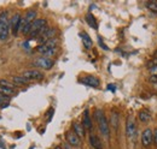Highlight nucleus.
Here are the masks:
<instances>
[{
    "instance_id": "nucleus-1",
    "label": "nucleus",
    "mask_w": 157,
    "mask_h": 149,
    "mask_svg": "<svg viewBox=\"0 0 157 149\" xmlns=\"http://www.w3.org/2000/svg\"><path fill=\"white\" fill-rule=\"evenodd\" d=\"M94 115H96V119L98 122V126L99 130L101 132V135L105 137V138H109V135H110V128H109V124H108V120L104 115V112L103 110H96L94 112Z\"/></svg>"
},
{
    "instance_id": "nucleus-2",
    "label": "nucleus",
    "mask_w": 157,
    "mask_h": 149,
    "mask_svg": "<svg viewBox=\"0 0 157 149\" xmlns=\"http://www.w3.org/2000/svg\"><path fill=\"white\" fill-rule=\"evenodd\" d=\"M47 20L44 18H36L32 23V37H40L47 29Z\"/></svg>"
},
{
    "instance_id": "nucleus-3",
    "label": "nucleus",
    "mask_w": 157,
    "mask_h": 149,
    "mask_svg": "<svg viewBox=\"0 0 157 149\" xmlns=\"http://www.w3.org/2000/svg\"><path fill=\"white\" fill-rule=\"evenodd\" d=\"M126 136L129 142H134L137 138V126L133 115H128L126 122Z\"/></svg>"
},
{
    "instance_id": "nucleus-4",
    "label": "nucleus",
    "mask_w": 157,
    "mask_h": 149,
    "mask_svg": "<svg viewBox=\"0 0 157 149\" xmlns=\"http://www.w3.org/2000/svg\"><path fill=\"white\" fill-rule=\"evenodd\" d=\"M40 69H44V70H51L52 66L55 65V61L51 59V58H47V56H41V58H38L34 63Z\"/></svg>"
},
{
    "instance_id": "nucleus-5",
    "label": "nucleus",
    "mask_w": 157,
    "mask_h": 149,
    "mask_svg": "<svg viewBox=\"0 0 157 149\" xmlns=\"http://www.w3.org/2000/svg\"><path fill=\"white\" fill-rule=\"evenodd\" d=\"M57 38L56 37H53V38H51V40H48L47 42H45V43H42V45H40L39 47H38V52L41 53V54H46L50 49H52V48H57Z\"/></svg>"
},
{
    "instance_id": "nucleus-6",
    "label": "nucleus",
    "mask_w": 157,
    "mask_h": 149,
    "mask_svg": "<svg viewBox=\"0 0 157 149\" xmlns=\"http://www.w3.org/2000/svg\"><path fill=\"white\" fill-rule=\"evenodd\" d=\"M22 17H21L20 13H15L12 16V18L10 19V27H11V30H12V34L13 35H17L18 31H21V25H22Z\"/></svg>"
},
{
    "instance_id": "nucleus-7",
    "label": "nucleus",
    "mask_w": 157,
    "mask_h": 149,
    "mask_svg": "<svg viewBox=\"0 0 157 149\" xmlns=\"http://www.w3.org/2000/svg\"><path fill=\"white\" fill-rule=\"evenodd\" d=\"M152 142H154V130L147 128L141 133V144H143V147L147 148L151 146Z\"/></svg>"
},
{
    "instance_id": "nucleus-8",
    "label": "nucleus",
    "mask_w": 157,
    "mask_h": 149,
    "mask_svg": "<svg viewBox=\"0 0 157 149\" xmlns=\"http://www.w3.org/2000/svg\"><path fill=\"white\" fill-rule=\"evenodd\" d=\"M22 76L25 77L28 81H40L44 78V74L40 72L39 70H27L23 72Z\"/></svg>"
},
{
    "instance_id": "nucleus-9",
    "label": "nucleus",
    "mask_w": 157,
    "mask_h": 149,
    "mask_svg": "<svg viewBox=\"0 0 157 149\" xmlns=\"http://www.w3.org/2000/svg\"><path fill=\"white\" fill-rule=\"evenodd\" d=\"M65 138H67V142H68L71 147H80V146H81L80 137H78L74 131H68L67 135H65Z\"/></svg>"
},
{
    "instance_id": "nucleus-10",
    "label": "nucleus",
    "mask_w": 157,
    "mask_h": 149,
    "mask_svg": "<svg viewBox=\"0 0 157 149\" xmlns=\"http://www.w3.org/2000/svg\"><path fill=\"white\" fill-rule=\"evenodd\" d=\"M80 82L88 85V87H93V88H98L99 84H100V81L94 76H85L83 78L80 79Z\"/></svg>"
},
{
    "instance_id": "nucleus-11",
    "label": "nucleus",
    "mask_w": 157,
    "mask_h": 149,
    "mask_svg": "<svg viewBox=\"0 0 157 149\" xmlns=\"http://www.w3.org/2000/svg\"><path fill=\"white\" fill-rule=\"evenodd\" d=\"M56 33H57V29L56 28H47L46 29V31L40 36V43L42 45V43H45V42H47L48 40H51V38H53L55 35H56Z\"/></svg>"
},
{
    "instance_id": "nucleus-12",
    "label": "nucleus",
    "mask_w": 157,
    "mask_h": 149,
    "mask_svg": "<svg viewBox=\"0 0 157 149\" xmlns=\"http://www.w3.org/2000/svg\"><path fill=\"white\" fill-rule=\"evenodd\" d=\"M80 36H81V40H82V43H83L85 48H86V49H91L92 46H93V42H92L91 36H90L86 31H81V33H80Z\"/></svg>"
},
{
    "instance_id": "nucleus-13",
    "label": "nucleus",
    "mask_w": 157,
    "mask_h": 149,
    "mask_svg": "<svg viewBox=\"0 0 157 149\" xmlns=\"http://www.w3.org/2000/svg\"><path fill=\"white\" fill-rule=\"evenodd\" d=\"M82 125L85 129L87 130H91L92 129V120H91V117H90V112L88 110L83 112V118H82Z\"/></svg>"
},
{
    "instance_id": "nucleus-14",
    "label": "nucleus",
    "mask_w": 157,
    "mask_h": 149,
    "mask_svg": "<svg viewBox=\"0 0 157 149\" xmlns=\"http://www.w3.org/2000/svg\"><path fill=\"white\" fill-rule=\"evenodd\" d=\"M90 144L94 149H103V144H101L100 140H99L96 135H91L90 136Z\"/></svg>"
},
{
    "instance_id": "nucleus-15",
    "label": "nucleus",
    "mask_w": 157,
    "mask_h": 149,
    "mask_svg": "<svg viewBox=\"0 0 157 149\" xmlns=\"http://www.w3.org/2000/svg\"><path fill=\"white\" fill-rule=\"evenodd\" d=\"M35 19H36V11H35V10H29V11L25 13L23 20H24L25 23H33Z\"/></svg>"
},
{
    "instance_id": "nucleus-16",
    "label": "nucleus",
    "mask_w": 157,
    "mask_h": 149,
    "mask_svg": "<svg viewBox=\"0 0 157 149\" xmlns=\"http://www.w3.org/2000/svg\"><path fill=\"white\" fill-rule=\"evenodd\" d=\"M73 129H74V132L78 135L80 138H82V137L85 136V128H83L82 124H80V123H74V124H73Z\"/></svg>"
},
{
    "instance_id": "nucleus-17",
    "label": "nucleus",
    "mask_w": 157,
    "mask_h": 149,
    "mask_svg": "<svg viewBox=\"0 0 157 149\" xmlns=\"http://www.w3.org/2000/svg\"><path fill=\"white\" fill-rule=\"evenodd\" d=\"M151 119V113L146 110H143V111L139 112V120L141 123H147L149 120Z\"/></svg>"
},
{
    "instance_id": "nucleus-18",
    "label": "nucleus",
    "mask_w": 157,
    "mask_h": 149,
    "mask_svg": "<svg viewBox=\"0 0 157 149\" xmlns=\"http://www.w3.org/2000/svg\"><path fill=\"white\" fill-rule=\"evenodd\" d=\"M118 119H120V114L117 111H113L111 112V125L114 128V130L116 131L118 128Z\"/></svg>"
},
{
    "instance_id": "nucleus-19",
    "label": "nucleus",
    "mask_w": 157,
    "mask_h": 149,
    "mask_svg": "<svg viewBox=\"0 0 157 149\" xmlns=\"http://www.w3.org/2000/svg\"><path fill=\"white\" fill-rule=\"evenodd\" d=\"M86 22L88 23V25H90L91 28H93V29H97V28H98L97 20H96L94 16H93L92 13H87V15H86Z\"/></svg>"
},
{
    "instance_id": "nucleus-20",
    "label": "nucleus",
    "mask_w": 157,
    "mask_h": 149,
    "mask_svg": "<svg viewBox=\"0 0 157 149\" xmlns=\"http://www.w3.org/2000/svg\"><path fill=\"white\" fill-rule=\"evenodd\" d=\"M12 82L16 84V85H20V84H25V83H28V82H30V81H28L25 77H23V76H13L12 77Z\"/></svg>"
},
{
    "instance_id": "nucleus-21",
    "label": "nucleus",
    "mask_w": 157,
    "mask_h": 149,
    "mask_svg": "<svg viewBox=\"0 0 157 149\" xmlns=\"http://www.w3.org/2000/svg\"><path fill=\"white\" fill-rule=\"evenodd\" d=\"M0 87H5V88H10V89H16V84L13 82H10L7 79H0Z\"/></svg>"
},
{
    "instance_id": "nucleus-22",
    "label": "nucleus",
    "mask_w": 157,
    "mask_h": 149,
    "mask_svg": "<svg viewBox=\"0 0 157 149\" xmlns=\"http://www.w3.org/2000/svg\"><path fill=\"white\" fill-rule=\"evenodd\" d=\"M0 93L4 94V95H6V96H10V97H11V95H15V94H16V92H15V89H10V88L0 87Z\"/></svg>"
},
{
    "instance_id": "nucleus-23",
    "label": "nucleus",
    "mask_w": 157,
    "mask_h": 149,
    "mask_svg": "<svg viewBox=\"0 0 157 149\" xmlns=\"http://www.w3.org/2000/svg\"><path fill=\"white\" fill-rule=\"evenodd\" d=\"M146 7L150 11L157 13V1H149V2H146Z\"/></svg>"
},
{
    "instance_id": "nucleus-24",
    "label": "nucleus",
    "mask_w": 157,
    "mask_h": 149,
    "mask_svg": "<svg viewBox=\"0 0 157 149\" xmlns=\"http://www.w3.org/2000/svg\"><path fill=\"white\" fill-rule=\"evenodd\" d=\"M10 100H11L10 96H6V95L0 93V105H2V104H10Z\"/></svg>"
},
{
    "instance_id": "nucleus-25",
    "label": "nucleus",
    "mask_w": 157,
    "mask_h": 149,
    "mask_svg": "<svg viewBox=\"0 0 157 149\" xmlns=\"http://www.w3.org/2000/svg\"><path fill=\"white\" fill-rule=\"evenodd\" d=\"M150 72H151V76H157V65H155V64L151 65Z\"/></svg>"
},
{
    "instance_id": "nucleus-26",
    "label": "nucleus",
    "mask_w": 157,
    "mask_h": 149,
    "mask_svg": "<svg viewBox=\"0 0 157 149\" xmlns=\"http://www.w3.org/2000/svg\"><path fill=\"white\" fill-rule=\"evenodd\" d=\"M53 108H51V110H50V111L47 112V114H46V115H47V122H51V119H52V115H53Z\"/></svg>"
},
{
    "instance_id": "nucleus-27",
    "label": "nucleus",
    "mask_w": 157,
    "mask_h": 149,
    "mask_svg": "<svg viewBox=\"0 0 157 149\" xmlns=\"http://www.w3.org/2000/svg\"><path fill=\"white\" fill-rule=\"evenodd\" d=\"M99 45L103 47V49H105V51H108V49H109V48H108V46L101 41V37H99Z\"/></svg>"
},
{
    "instance_id": "nucleus-28",
    "label": "nucleus",
    "mask_w": 157,
    "mask_h": 149,
    "mask_svg": "<svg viewBox=\"0 0 157 149\" xmlns=\"http://www.w3.org/2000/svg\"><path fill=\"white\" fill-rule=\"evenodd\" d=\"M154 143L157 146V128L154 130Z\"/></svg>"
},
{
    "instance_id": "nucleus-29",
    "label": "nucleus",
    "mask_w": 157,
    "mask_h": 149,
    "mask_svg": "<svg viewBox=\"0 0 157 149\" xmlns=\"http://www.w3.org/2000/svg\"><path fill=\"white\" fill-rule=\"evenodd\" d=\"M115 87H116L115 84H109V85H108V89H109V90H111V92H115V90H116V88H115Z\"/></svg>"
},
{
    "instance_id": "nucleus-30",
    "label": "nucleus",
    "mask_w": 157,
    "mask_h": 149,
    "mask_svg": "<svg viewBox=\"0 0 157 149\" xmlns=\"http://www.w3.org/2000/svg\"><path fill=\"white\" fill-rule=\"evenodd\" d=\"M150 81H151V82H154V83H156V82H157V76H151Z\"/></svg>"
},
{
    "instance_id": "nucleus-31",
    "label": "nucleus",
    "mask_w": 157,
    "mask_h": 149,
    "mask_svg": "<svg viewBox=\"0 0 157 149\" xmlns=\"http://www.w3.org/2000/svg\"><path fill=\"white\" fill-rule=\"evenodd\" d=\"M9 105H10V104H2V105H0V108L4 110V108H6V107H9Z\"/></svg>"
},
{
    "instance_id": "nucleus-32",
    "label": "nucleus",
    "mask_w": 157,
    "mask_h": 149,
    "mask_svg": "<svg viewBox=\"0 0 157 149\" xmlns=\"http://www.w3.org/2000/svg\"><path fill=\"white\" fill-rule=\"evenodd\" d=\"M55 149H62V147H56Z\"/></svg>"
},
{
    "instance_id": "nucleus-33",
    "label": "nucleus",
    "mask_w": 157,
    "mask_h": 149,
    "mask_svg": "<svg viewBox=\"0 0 157 149\" xmlns=\"http://www.w3.org/2000/svg\"><path fill=\"white\" fill-rule=\"evenodd\" d=\"M155 59H157V52H156V54H155Z\"/></svg>"
}]
</instances>
